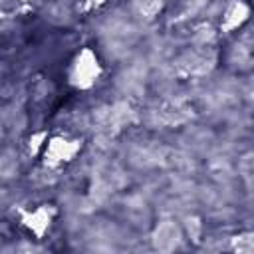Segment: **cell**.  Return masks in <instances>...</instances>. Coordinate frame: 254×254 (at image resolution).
I'll return each instance as SVG.
<instances>
[{"label": "cell", "mask_w": 254, "mask_h": 254, "mask_svg": "<svg viewBox=\"0 0 254 254\" xmlns=\"http://www.w3.org/2000/svg\"><path fill=\"white\" fill-rule=\"evenodd\" d=\"M97 73H99V65H97L95 56L89 50H83L73 60V65H71V83H75L77 87H89L95 81Z\"/></svg>", "instance_id": "6da1fadb"}, {"label": "cell", "mask_w": 254, "mask_h": 254, "mask_svg": "<svg viewBox=\"0 0 254 254\" xmlns=\"http://www.w3.org/2000/svg\"><path fill=\"white\" fill-rule=\"evenodd\" d=\"M79 149V143L77 141H67L64 137H56L52 139L50 143H46V149H44V159L46 163L50 165H58V163H64V161H69Z\"/></svg>", "instance_id": "7a4b0ae2"}, {"label": "cell", "mask_w": 254, "mask_h": 254, "mask_svg": "<svg viewBox=\"0 0 254 254\" xmlns=\"http://www.w3.org/2000/svg\"><path fill=\"white\" fill-rule=\"evenodd\" d=\"M24 224L30 230H34L38 236H42V232L50 226V208L44 204V206H40V208H36L32 212L24 214Z\"/></svg>", "instance_id": "3957f363"}, {"label": "cell", "mask_w": 254, "mask_h": 254, "mask_svg": "<svg viewBox=\"0 0 254 254\" xmlns=\"http://www.w3.org/2000/svg\"><path fill=\"white\" fill-rule=\"evenodd\" d=\"M246 16H248V8H246L242 2H234V4L228 6V10H226V14H224V26H226L228 30H232V28H236L238 24H242V22L246 20Z\"/></svg>", "instance_id": "277c9868"}, {"label": "cell", "mask_w": 254, "mask_h": 254, "mask_svg": "<svg viewBox=\"0 0 254 254\" xmlns=\"http://www.w3.org/2000/svg\"><path fill=\"white\" fill-rule=\"evenodd\" d=\"M24 2H26V0H24Z\"/></svg>", "instance_id": "5b68a950"}]
</instances>
